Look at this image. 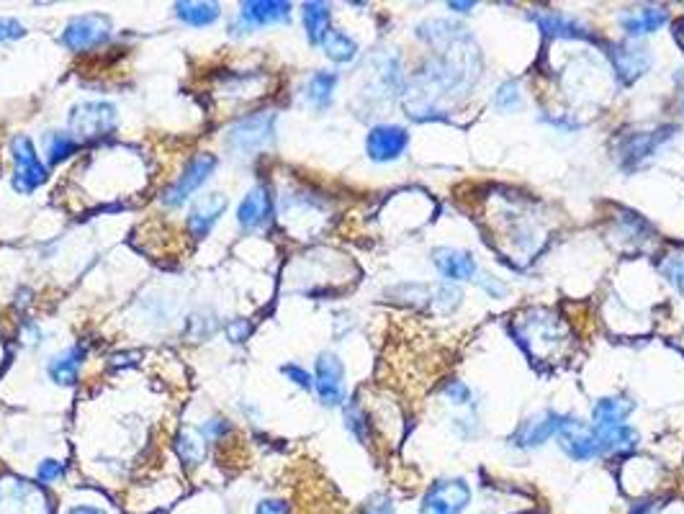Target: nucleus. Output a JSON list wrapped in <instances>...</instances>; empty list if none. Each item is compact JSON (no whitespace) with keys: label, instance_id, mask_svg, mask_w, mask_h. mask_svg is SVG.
Segmentation results:
<instances>
[{"label":"nucleus","instance_id":"1","mask_svg":"<svg viewBox=\"0 0 684 514\" xmlns=\"http://www.w3.org/2000/svg\"><path fill=\"white\" fill-rule=\"evenodd\" d=\"M276 140V111H255L237 124L229 126L226 131V147L229 152L252 157L255 152H263Z\"/></svg>","mask_w":684,"mask_h":514},{"label":"nucleus","instance_id":"2","mask_svg":"<svg viewBox=\"0 0 684 514\" xmlns=\"http://www.w3.org/2000/svg\"><path fill=\"white\" fill-rule=\"evenodd\" d=\"M677 126H658L651 131H636L620 140L617 147V165L626 173H638L658 154L661 147H667L677 137Z\"/></svg>","mask_w":684,"mask_h":514},{"label":"nucleus","instance_id":"3","mask_svg":"<svg viewBox=\"0 0 684 514\" xmlns=\"http://www.w3.org/2000/svg\"><path fill=\"white\" fill-rule=\"evenodd\" d=\"M119 121V113L113 103L106 100H83L72 106L70 131L78 142H98L109 137Z\"/></svg>","mask_w":684,"mask_h":514},{"label":"nucleus","instance_id":"4","mask_svg":"<svg viewBox=\"0 0 684 514\" xmlns=\"http://www.w3.org/2000/svg\"><path fill=\"white\" fill-rule=\"evenodd\" d=\"M471 504V487L466 478H437L419 501V514H463Z\"/></svg>","mask_w":684,"mask_h":514},{"label":"nucleus","instance_id":"5","mask_svg":"<svg viewBox=\"0 0 684 514\" xmlns=\"http://www.w3.org/2000/svg\"><path fill=\"white\" fill-rule=\"evenodd\" d=\"M111 34L113 28L109 16L85 14L72 18L62 31L59 42H62V47H68L70 52H90V49H98V47L109 42Z\"/></svg>","mask_w":684,"mask_h":514},{"label":"nucleus","instance_id":"6","mask_svg":"<svg viewBox=\"0 0 684 514\" xmlns=\"http://www.w3.org/2000/svg\"><path fill=\"white\" fill-rule=\"evenodd\" d=\"M11 154H14V165H16V175H14V191L18 194H34L39 185L47 183V167L39 160L37 154V147L34 142L28 140L26 134H18L11 142Z\"/></svg>","mask_w":684,"mask_h":514},{"label":"nucleus","instance_id":"7","mask_svg":"<svg viewBox=\"0 0 684 514\" xmlns=\"http://www.w3.org/2000/svg\"><path fill=\"white\" fill-rule=\"evenodd\" d=\"M214 170H216V157H214V154L204 152L191 157L188 165L183 167L181 178L173 183L168 191L163 194V206H168V209H178V206H183L204 183L209 181L211 175H214Z\"/></svg>","mask_w":684,"mask_h":514},{"label":"nucleus","instance_id":"8","mask_svg":"<svg viewBox=\"0 0 684 514\" xmlns=\"http://www.w3.org/2000/svg\"><path fill=\"white\" fill-rule=\"evenodd\" d=\"M559 447L576 463H586V460L602 458L600 437L592 425H584L576 417H563L556 432Z\"/></svg>","mask_w":684,"mask_h":514},{"label":"nucleus","instance_id":"9","mask_svg":"<svg viewBox=\"0 0 684 514\" xmlns=\"http://www.w3.org/2000/svg\"><path fill=\"white\" fill-rule=\"evenodd\" d=\"M314 391L324 406L345 402V365L335 352H320L314 362Z\"/></svg>","mask_w":684,"mask_h":514},{"label":"nucleus","instance_id":"10","mask_svg":"<svg viewBox=\"0 0 684 514\" xmlns=\"http://www.w3.org/2000/svg\"><path fill=\"white\" fill-rule=\"evenodd\" d=\"M409 147V131L399 124H376L365 137V152L368 160L378 165H386L399 160Z\"/></svg>","mask_w":684,"mask_h":514},{"label":"nucleus","instance_id":"11","mask_svg":"<svg viewBox=\"0 0 684 514\" xmlns=\"http://www.w3.org/2000/svg\"><path fill=\"white\" fill-rule=\"evenodd\" d=\"M0 514H47V499L24 478L0 484Z\"/></svg>","mask_w":684,"mask_h":514},{"label":"nucleus","instance_id":"12","mask_svg":"<svg viewBox=\"0 0 684 514\" xmlns=\"http://www.w3.org/2000/svg\"><path fill=\"white\" fill-rule=\"evenodd\" d=\"M561 414L551 412V409H543L538 414H532L525 422H520V427L515 430V435L510 437V445L517 447V450H535L543 443H548L556 432H559L561 425Z\"/></svg>","mask_w":684,"mask_h":514},{"label":"nucleus","instance_id":"13","mask_svg":"<svg viewBox=\"0 0 684 514\" xmlns=\"http://www.w3.org/2000/svg\"><path fill=\"white\" fill-rule=\"evenodd\" d=\"M610 59H613V68L623 85L636 83L654 65L651 52L646 47H636V44H615Z\"/></svg>","mask_w":684,"mask_h":514},{"label":"nucleus","instance_id":"14","mask_svg":"<svg viewBox=\"0 0 684 514\" xmlns=\"http://www.w3.org/2000/svg\"><path fill=\"white\" fill-rule=\"evenodd\" d=\"M273 216V195L266 185H255L250 194L239 201L237 206V224L245 232H255L263 229Z\"/></svg>","mask_w":684,"mask_h":514},{"label":"nucleus","instance_id":"15","mask_svg":"<svg viewBox=\"0 0 684 514\" xmlns=\"http://www.w3.org/2000/svg\"><path fill=\"white\" fill-rule=\"evenodd\" d=\"M291 16V3L283 0H247L239 5V21L247 28H263L273 24H283Z\"/></svg>","mask_w":684,"mask_h":514},{"label":"nucleus","instance_id":"16","mask_svg":"<svg viewBox=\"0 0 684 514\" xmlns=\"http://www.w3.org/2000/svg\"><path fill=\"white\" fill-rule=\"evenodd\" d=\"M226 204L229 201H226L224 194L201 195L194 206H191V211H188V222H185L188 235L194 236V239H204L211 232V226L219 222V216L226 211Z\"/></svg>","mask_w":684,"mask_h":514},{"label":"nucleus","instance_id":"17","mask_svg":"<svg viewBox=\"0 0 684 514\" xmlns=\"http://www.w3.org/2000/svg\"><path fill=\"white\" fill-rule=\"evenodd\" d=\"M433 265L437 267V273L446 280H471L479 270L474 255L466 250H456V247H437L433 250Z\"/></svg>","mask_w":684,"mask_h":514},{"label":"nucleus","instance_id":"18","mask_svg":"<svg viewBox=\"0 0 684 514\" xmlns=\"http://www.w3.org/2000/svg\"><path fill=\"white\" fill-rule=\"evenodd\" d=\"M669 24V11L667 8H636L620 16V28L630 39H641L648 34H657L658 28Z\"/></svg>","mask_w":684,"mask_h":514},{"label":"nucleus","instance_id":"19","mask_svg":"<svg viewBox=\"0 0 684 514\" xmlns=\"http://www.w3.org/2000/svg\"><path fill=\"white\" fill-rule=\"evenodd\" d=\"M633 409H636V404L623 399V396H605L592 409V427L600 432L623 427L633 414Z\"/></svg>","mask_w":684,"mask_h":514},{"label":"nucleus","instance_id":"20","mask_svg":"<svg viewBox=\"0 0 684 514\" xmlns=\"http://www.w3.org/2000/svg\"><path fill=\"white\" fill-rule=\"evenodd\" d=\"M531 18L545 37H556V39H584V37H589L582 21L559 14V11H541V14H531Z\"/></svg>","mask_w":684,"mask_h":514},{"label":"nucleus","instance_id":"21","mask_svg":"<svg viewBox=\"0 0 684 514\" xmlns=\"http://www.w3.org/2000/svg\"><path fill=\"white\" fill-rule=\"evenodd\" d=\"M85 361V348L80 345H72L68 348L62 355L52 358V362L47 365V373L55 381L57 386H75L78 383V373H80V365Z\"/></svg>","mask_w":684,"mask_h":514},{"label":"nucleus","instance_id":"22","mask_svg":"<svg viewBox=\"0 0 684 514\" xmlns=\"http://www.w3.org/2000/svg\"><path fill=\"white\" fill-rule=\"evenodd\" d=\"M301 18H304V31H307L309 44L314 47H321L324 37L332 31V11L327 3H320V0H311V3H304L301 8Z\"/></svg>","mask_w":684,"mask_h":514},{"label":"nucleus","instance_id":"23","mask_svg":"<svg viewBox=\"0 0 684 514\" xmlns=\"http://www.w3.org/2000/svg\"><path fill=\"white\" fill-rule=\"evenodd\" d=\"M175 16L181 18L185 26L204 28L219 21V16H222V5H219V3L185 0V3H175Z\"/></svg>","mask_w":684,"mask_h":514},{"label":"nucleus","instance_id":"24","mask_svg":"<svg viewBox=\"0 0 684 514\" xmlns=\"http://www.w3.org/2000/svg\"><path fill=\"white\" fill-rule=\"evenodd\" d=\"M337 80H340V78H337V72H327V70L314 72V75L309 78L307 100L311 103V109L324 111V109H330V106H332Z\"/></svg>","mask_w":684,"mask_h":514},{"label":"nucleus","instance_id":"25","mask_svg":"<svg viewBox=\"0 0 684 514\" xmlns=\"http://www.w3.org/2000/svg\"><path fill=\"white\" fill-rule=\"evenodd\" d=\"M321 52H324L327 59H332L335 65H350L358 57V42L353 37H348L345 31L332 28L324 37V42H321Z\"/></svg>","mask_w":684,"mask_h":514},{"label":"nucleus","instance_id":"26","mask_svg":"<svg viewBox=\"0 0 684 514\" xmlns=\"http://www.w3.org/2000/svg\"><path fill=\"white\" fill-rule=\"evenodd\" d=\"M595 432L600 437L602 456H623V453L636 450V445H638V432L633 430L630 425H623V427H615V430L607 432Z\"/></svg>","mask_w":684,"mask_h":514},{"label":"nucleus","instance_id":"27","mask_svg":"<svg viewBox=\"0 0 684 514\" xmlns=\"http://www.w3.org/2000/svg\"><path fill=\"white\" fill-rule=\"evenodd\" d=\"M175 450H178V458L185 463V466H201L204 460H206V437L201 435L198 430H191V427H185V430L178 432V437H175Z\"/></svg>","mask_w":684,"mask_h":514},{"label":"nucleus","instance_id":"28","mask_svg":"<svg viewBox=\"0 0 684 514\" xmlns=\"http://www.w3.org/2000/svg\"><path fill=\"white\" fill-rule=\"evenodd\" d=\"M78 150H80V142L75 140L72 134H65V131H52L44 140V154H47L49 165H59V163L70 160Z\"/></svg>","mask_w":684,"mask_h":514},{"label":"nucleus","instance_id":"29","mask_svg":"<svg viewBox=\"0 0 684 514\" xmlns=\"http://www.w3.org/2000/svg\"><path fill=\"white\" fill-rule=\"evenodd\" d=\"M345 427H348L358 443L368 445V437H371V422H368V414L363 412V406L358 404V399L345 406Z\"/></svg>","mask_w":684,"mask_h":514},{"label":"nucleus","instance_id":"30","mask_svg":"<svg viewBox=\"0 0 684 514\" xmlns=\"http://www.w3.org/2000/svg\"><path fill=\"white\" fill-rule=\"evenodd\" d=\"M494 106L504 113L517 111L522 106V90H520V85L515 80H507V83L500 85L494 90Z\"/></svg>","mask_w":684,"mask_h":514},{"label":"nucleus","instance_id":"31","mask_svg":"<svg viewBox=\"0 0 684 514\" xmlns=\"http://www.w3.org/2000/svg\"><path fill=\"white\" fill-rule=\"evenodd\" d=\"M661 273L674 286V291L684 299V255H669L661 263Z\"/></svg>","mask_w":684,"mask_h":514},{"label":"nucleus","instance_id":"32","mask_svg":"<svg viewBox=\"0 0 684 514\" xmlns=\"http://www.w3.org/2000/svg\"><path fill=\"white\" fill-rule=\"evenodd\" d=\"M446 396L447 402L456 404V406H463V409L468 406V409H474V391L468 389L463 381H453L446 389Z\"/></svg>","mask_w":684,"mask_h":514},{"label":"nucleus","instance_id":"33","mask_svg":"<svg viewBox=\"0 0 684 514\" xmlns=\"http://www.w3.org/2000/svg\"><path fill=\"white\" fill-rule=\"evenodd\" d=\"M198 432L206 437V443H209V440H224V437L232 432V422H229V419L214 417L209 419V422H204V425L198 427Z\"/></svg>","mask_w":684,"mask_h":514},{"label":"nucleus","instance_id":"34","mask_svg":"<svg viewBox=\"0 0 684 514\" xmlns=\"http://www.w3.org/2000/svg\"><path fill=\"white\" fill-rule=\"evenodd\" d=\"M280 373L286 375L291 383H296L299 389H304V391H311L314 389V375L309 373V371H304L301 365H296V362H289V365H283L280 368Z\"/></svg>","mask_w":684,"mask_h":514},{"label":"nucleus","instance_id":"35","mask_svg":"<svg viewBox=\"0 0 684 514\" xmlns=\"http://www.w3.org/2000/svg\"><path fill=\"white\" fill-rule=\"evenodd\" d=\"M65 476V463L62 460L55 458H47L39 463V468H37V481L39 484H52L57 478H62Z\"/></svg>","mask_w":684,"mask_h":514},{"label":"nucleus","instance_id":"36","mask_svg":"<svg viewBox=\"0 0 684 514\" xmlns=\"http://www.w3.org/2000/svg\"><path fill=\"white\" fill-rule=\"evenodd\" d=\"M26 37V26L18 18H0V42H14Z\"/></svg>","mask_w":684,"mask_h":514},{"label":"nucleus","instance_id":"37","mask_svg":"<svg viewBox=\"0 0 684 514\" xmlns=\"http://www.w3.org/2000/svg\"><path fill=\"white\" fill-rule=\"evenodd\" d=\"M224 332L229 337V342H245L252 334V324L247 320H232L224 327Z\"/></svg>","mask_w":684,"mask_h":514},{"label":"nucleus","instance_id":"38","mask_svg":"<svg viewBox=\"0 0 684 514\" xmlns=\"http://www.w3.org/2000/svg\"><path fill=\"white\" fill-rule=\"evenodd\" d=\"M365 514H396V504L386 494H376L365 504Z\"/></svg>","mask_w":684,"mask_h":514},{"label":"nucleus","instance_id":"39","mask_svg":"<svg viewBox=\"0 0 684 514\" xmlns=\"http://www.w3.org/2000/svg\"><path fill=\"white\" fill-rule=\"evenodd\" d=\"M255 514H291L289 504L283 499H260L255 507Z\"/></svg>","mask_w":684,"mask_h":514},{"label":"nucleus","instance_id":"40","mask_svg":"<svg viewBox=\"0 0 684 514\" xmlns=\"http://www.w3.org/2000/svg\"><path fill=\"white\" fill-rule=\"evenodd\" d=\"M476 283H479V286H481V288H484L491 299H502V296H507V286H504L500 278L484 276V278H476Z\"/></svg>","mask_w":684,"mask_h":514},{"label":"nucleus","instance_id":"41","mask_svg":"<svg viewBox=\"0 0 684 514\" xmlns=\"http://www.w3.org/2000/svg\"><path fill=\"white\" fill-rule=\"evenodd\" d=\"M65 514H106L98 507H88V504H78V507H70Z\"/></svg>","mask_w":684,"mask_h":514},{"label":"nucleus","instance_id":"42","mask_svg":"<svg viewBox=\"0 0 684 514\" xmlns=\"http://www.w3.org/2000/svg\"><path fill=\"white\" fill-rule=\"evenodd\" d=\"M447 8H453L456 14H468V8H476L474 3H447Z\"/></svg>","mask_w":684,"mask_h":514},{"label":"nucleus","instance_id":"43","mask_svg":"<svg viewBox=\"0 0 684 514\" xmlns=\"http://www.w3.org/2000/svg\"><path fill=\"white\" fill-rule=\"evenodd\" d=\"M682 113H684V98H682Z\"/></svg>","mask_w":684,"mask_h":514}]
</instances>
